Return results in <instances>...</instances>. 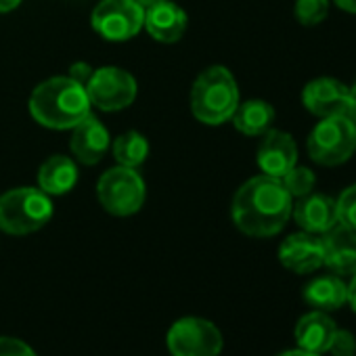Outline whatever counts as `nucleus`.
<instances>
[{
	"mask_svg": "<svg viewBox=\"0 0 356 356\" xmlns=\"http://www.w3.org/2000/svg\"><path fill=\"white\" fill-rule=\"evenodd\" d=\"M53 218L51 197L34 187L11 189L0 195V231L9 235H30Z\"/></svg>",
	"mask_w": 356,
	"mask_h": 356,
	"instance_id": "4",
	"label": "nucleus"
},
{
	"mask_svg": "<svg viewBox=\"0 0 356 356\" xmlns=\"http://www.w3.org/2000/svg\"><path fill=\"white\" fill-rule=\"evenodd\" d=\"M291 200L281 178L260 174L237 189L231 216L241 233L250 237H273L287 225L293 206Z\"/></svg>",
	"mask_w": 356,
	"mask_h": 356,
	"instance_id": "1",
	"label": "nucleus"
},
{
	"mask_svg": "<svg viewBox=\"0 0 356 356\" xmlns=\"http://www.w3.org/2000/svg\"><path fill=\"white\" fill-rule=\"evenodd\" d=\"M0 356H36V352L22 339L0 337Z\"/></svg>",
	"mask_w": 356,
	"mask_h": 356,
	"instance_id": "26",
	"label": "nucleus"
},
{
	"mask_svg": "<svg viewBox=\"0 0 356 356\" xmlns=\"http://www.w3.org/2000/svg\"><path fill=\"white\" fill-rule=\"evenodd\" d=\"M281 264L298 275H308L323 266V241L312 233H293L279 248Z\"/></svg>",
	"mask_w": 356,
	"mask_h": 356,
	"instance_id": "13",
	"label": "nucleus"
},
{
	"mask_svg": "<svg viewBox=\"0 0 356 356\" xmlns=\"http://www.w3.org/2000/svg\"><path fill=\"white\" fill-rule=\"evenodd\" d=\"M99 204L113 216H132L145 204V183L134 168L107 170L97 185Z\"/></svg>",
	"mask_w": 356,
	"mask_h": 356,
	"instance_id": "6",
	"label": "nucleus"
},
{
	"mask_svg": "<svg viewBox=\"0 0 356 356\" xmlns=\"http://www.w3.org/2000/svg\"><path fill=\"white\" fill-rule=\"evenodd\" d=\"M308 155L318 165H339L356 151V124L348 115L321 118L306 143Z\"/></svg>",
	"mask_w": 356,
	"mask_h": 356,
	"instance_id": "5",
	"label": "nucleus"
},
{
	"mask_svg": "<svg viewBox=\"0 0 356 356\" xmlns=\"http://www.w3.org/2000/svg\"><path fill=\"white\" fill-rule=\"evenodd\" d=\"M231 120L241 134L260 136L266 130H270V126L275 122V107L262 99H250L245 103H239V107Z\"/></svg>",
	"mask_w": 356,
	"mask_h": 356,
	"instance_id": "20",
	"label": "nucleus"
},
{
	"mask_svg": "<svg viewBox=\"0 0 356 356\" xmlns=\"http://www.w3.org/2000/svg\"><path fill=\"white\" fill-rule=\"evenodd\" d=\"M333 356H354L356 352V339L350 331H343V329H335L333 333V339L329 343V350Z\"/></svg>",
	"mask_w": 356,
	"mask_h": 356,
	"instance_id": "25",
	"label": "nucleus"
},
{
	"mask_svg": "<svg viewBox=\"0 0 356 356\" xmlns=\"http://www.w3.org/2000/svg\"><path fill=\"white\" fill-rule=\"evenodd\" d=\"M298 163V145L283 130H266L258 147V165L262 174L283 178Z\"/></svg>",
	"mask_w": 356,
	"mask_h": 356,
	"instance_id": "11",
	"label": "nucleus"
},
{
	"mask_svg": "<svg viewBox=\"0 0 356 356\" xmlns=\"http://www.w3.org/2000/svg\"><path fill=\"white\" fill-rule=\"evenodd\" d=\"M92 67L88 65V63H74L72 67H70V78L74 80V82H78V84H82V86H86L88 84V80H90V76H92Z\"/></svg>",
	"mask_w": 356,
	"mask_h": 356,
	"instance_id": "27",
	"label": "nucleus"
},
{
	"mask_svg": "<svg viewBox=\"0 0 356 356\" xmlns=\"http://www.w3.org/2000/svg\"><path fill=\"white\" fill-rule=\"evenodd\" d=\"M333 3L346 13H356V0H333Z\"/></svg>",
	"mask_w": 356,
	"mask_h": 356,
	"instance_id": "30",
	"label": "nucleus"
},
{
	"mask_svg": "<svg viewBox=\"0 0 356 356\" xmlns=\"http://www.w3.org/2000/svg\"><path fill=\"white\" fill-rule=\"evenodd\" d=\"M145 7L136 0H101L90 15L92 30L111 42L134 38L143 30Z\"/></svg>",
	"mask_w": 356,
	"mask_h": 356,
	"instance_id": "7",
	"label": "nucleus"
},
{
	"mask_svg": "<svg viewBox=\"0 0 356 356\" xmlns=\"http://www.w3.org/2000/svg\"><path fill=\"white\" fill-rule=\"evenodd\" d=\"M107 147H109V132L92 113H88L82 122L74 126L70 138V151L80 163L84 165L99 163L107 153Z\"/></svg>",
	"mask_w": 356,
	"mask_h": 356,
	"instance_id": "16",
	"label": "nucleus"
},
{
	"mask_svg": "<svg viewBox=\"0 0 356 356\" xmlns=\"http://www.w3.org/2000/svg\"><path fill=\"white\" fill-rule=\"evenodd\" d=\"M337 325L335 321L323 312V310H314L304 314L298 325H296V341L302 350L312 352V354H323L329 350V343L333 339Z\"/></svg>",
	"mask_w": 356,
	"mask_h": 356,
	"instance_id": "17",
	"label": "nucleus"
},
{
	"mask_svg": "<svg viewBox=\"0 0 356 356\" xmlns=\"http://www.w3.org/2000/svg\"><path fill=\"white\" fill-rule=\"evenodd\" d=\"M239 107V86L233 74L222 65L202 72L191 88L193 115L208 126L225 124Z\"/></svg>",
	"mask_w": 356,
	"mask_h": 356,
	"instance_id": "3",
	"label": "nucleus"
},
{
	"mask_svg": "<svg viewBox=\"0 0 356 356\" xmlns=\"http://www.w3.org/2000/svg\"><path fill=\"white\" fill-rule=\"evenodd\" d=\"M348 118L356 124V82L350 86V101H348Z\"/></svg>",
	"mask_w": 356,
	"mask_h": 356,
	"instance_id": "28",
	"label": "nucleus"
},
{
	"mask_svg": "<svg viewBox=\"0 0 356 356\" xmlns=\"http://www.w3.org/2000/svg\"><path fill=\"white\" fill-rule=\"evenodd\" d=\"M283 187L287 189V193L291 197H304L308 193H312L314 183H316V176L312 170L304 168V165H293L283 178H281Z\"/></svg>",
	"mask_w": 356,
	"mask_h": 356,
	"instance_id": "22",
	"label": "nucleus"
},
{
	"mask_svg": "<svg viewBox=\"0 0 356 356\" xmlns=\"http://www.w3.org/2000/svg\"><path fill=\"white\" fill-rule=\"evenodd\" d=\"M323 266L337 277H352L356 273V231L335 225L321 237Z\"/></svg>",
	"mask_w": 356,
	"mask_h": 356,
	"instance_id": "12",
	"label": "nucleus"
},
{
	"mask_svg": "<svg viewBox=\"0 0 356 356\" xmlns=\"http://www.w3.org/2000/svg\"><path fill=\"white\" fill-rule=\"evenodd\" d=\"M279 356H321V354H312V352H306V350L298 348V350H289V352H283V354H279Z\"/></svg>",
	"mask_w": 356,
	"mask_h": 356,
	"instance_id": "32",
	"label": "nucleus"
},
{
	"mask_svg": "<svg viewBox=\"0 0 356 356\" xmlns=\"http://www.w3.org/2000/svg\"><path fill=\"white\" fill-rule=\"evenodd\" d=\"M187 26H189L187 13L176 3H170V0H161V3H155L145 9L143 28L157 42L170 44L181 40L183 34L187 32Z\"/></svg>",
	"mask_w": 356,
	"mask_h": 356,
	"instance_id": "14",
	"label": "nucleus"
},
{
	"mask_svg": "<svg viewBox=\"0 0 356 356\" xmlns=\"http://www.w3.org/2000/svg\"><path fill=\"white\" fill-rule=\"evenodd\" d=\"M90 99V105H95L101 111H120L132 105L138 92L136 80L120 67L107 65L92 72L88 84L84 86Z\"/></svg>",
	"mask_w": 356,
	"mask_h": 356,
	"instance_id": "9",
	"label": "nucleus"
},
{
	"mask_svg": "<svg viewBox=\"0 0 356 356\" xmlns=\"http://www.w3.org/2000/svg\"><path fill=\"white\" fill-rule=\"evenodd\" d=\"M293 13L302 26H318L329 13V0H296Z\"/></svg>",
	"mask_w": 356,
	"mask_h": 356,
	"instance_id": "23",
	"label": "nucleus"
},
{
	"mask_svg": "<svg viewBox=\"0 0 356 356\" xmlns=\"http://www.w3.org/2000/svg\"><path fill=\"white\" fill-rule=\"evenodd\" d=\"M304 300L323 312L337 310L348 302V285L337 275H323L304 287Z\"/></svg>",
	"mask_w": 356,
	"mask_h": 356,
	"instance_id": "19",
	"label": "nucleus"
},
{
	"mask_svg": "<svg viewBox=\"0 0 356 356\" xmlns=\"http://www.w3.org/2000/svg\"><path fill=\"white\" fill-rule=\"evenodd\" d=\"M291 216L298 227L312 235H323L337 225V206L335 200L323 193H308L298 197V204L291 206Z\"/></svg>",
	"mask_w": 356,
	"mask_h": 356,
	"instance_id": "15",
	"label": "nucleus"
},
{
	"mask_svg": "<svg viewBox=\"0 0 356 356\" xmlns=\"http://www.w3.org/2000/svg\"><path fill=\"white\" fill-rule=\"evenodd\" d=\"M78 183L76 161L67 155L49 157L38 170V187L47 195H65Z\"/></svg>",
	"mask_w": 356,
	"mask_h": 356,
	"instance_id": "18",
	"label": "nucleus"
},
{
	"mask_svg": "<svg viewBox=\"0 0 356 356\" xmlns=\"http://www.w3.org/2000/svg\"><path fill=\"white\" fill-rule=\"evenodd\" d=\"M335 206H337V225L356 231V185L341 191V195L335 200Z\"/></svg>",
	"mask_w": 356,
	"mask_h": 356,
	"instance_id": "24",
	"label": "nucleus"
},
{
	"mask_svg": "<svg viewBox=\"0 0 356 356\" xmlns=\"http://www.w3.org/2000/svg\"><path fill=\"white\" fill-rule=\"evenodd\" d=\"M165 341L172 356H218L222 350L218 327L197 316L176 321L170 327Z\"/></svg>",
	"mask_w": 356,
	"mask_h": 356,
	"instance_id": "8",
	"label": "nucleus"
},
{
	"mask_svg": "<svg viewBox=\"0 0 356 356\" xmlns=\"http://www.w3.org/2000/svg\"><path fill=\"white\" fill-rule=\"evenodd\" d=\"M90 107L86 88L70 76H57L38 84L30 97L32 118L53 130L74 128L90 113Z\"/></svg>",
	"mask_w": 356,
	"mask_h": 356,
	"instance_id": "2",
	"label": "nucleus"
},
{
	"mask_svg": "<svg viewBox=\"0 0 356 356\" xmlns=\"http://www.w3.org/2000/svg\"><path fill=\"white\" fill-rule=\"evenodd\" d=\"M22 5V0H0V13H9Z\"/></svg>",
	"mask_w": 356,
	"mask_h": 356,
	"instance_id": "31",
	"label": "nucleus"
},
{
	"mask_svg": "<svg viewBox=\"0 0 356 356\" xmlns=\"http://www.w3.org/2000/svg\"><path fill=\"white\" fill-rule=\"evenodd\" d=\"M147 153H149L147 138L140 132H134V130L124 132L113 143V157H115V161L120 165H126V168L136 170L147 159Z\"/></svg>",
	"mask_w": 356,
	"mask_h": 356,
	"instance_id": "21",
	"label": "nucleus"
},
{
	"mask_svg": "<svg viewBox=\"0 0 356 356\" xmlns=\"http://www.w3.org/2000/svg\"><path fill=\"white\" fill-rule=\"evenodd\" d=\"M136 3L140 5V7H151V5H155V3H161V0H136Z\"/></svg>",
	"mask_w": 356,
	"mask_h": 356,
	"instance_id": "33",
	"label": "nucleus"
},
{
	"mask_svg": "<svg viewBox=\"0 0 356 356\" xmlns=\"http://www.w3.org/2000/svg\"><path fill=\"white\" fill-rule=\"evenodd\" d=\"M350 86L335 78H316L310 80L302 90L304 107L316 118L348 115Z\"/></svg>",
	"mask_w": 356,
	"mask_h": 356,
	"instance_id": "10",
	"label": "nucleus"
},
{
	"mask_svg": "<svg viewBox=\"0 0 356 356\" xmlns=\"http://www.w3.org/2000/svg\"><path fill=\"white\" fill-rule=\"evenodd\" d=\"M348 304L352 306V310L356 312V273L352 275V281L348 285Z\"/></svg>",
	"mask_w": 356,
	"mask_h": 356,
	"instance_id": "29",
	"label": "nucleus"
}]
</instances>
